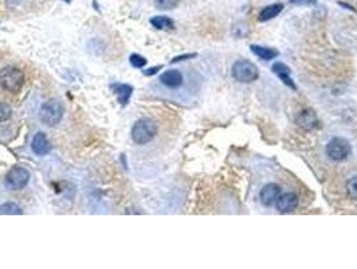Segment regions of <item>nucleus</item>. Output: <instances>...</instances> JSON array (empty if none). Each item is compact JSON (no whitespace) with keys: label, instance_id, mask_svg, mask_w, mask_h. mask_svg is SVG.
Masks as SVG:
<instances>
[{"label":"nucleus","instance_id":"6e6552de","mask_svg":"<svg viewBox=\"0 0 357 269\" xmlns=\"http://www.w3.org/2000/svg\"><path fill=\"white\" fill-rule=\"evenodd\" d=\"M183 74L180 73L176 69H171L167 70L164 73L160 76V82L163 83L164 86L169 89H178L183 85Z\"/></svg>","mask_w":357,"mask_h":269},{"label":"nucleus","instance_id":"423d86ee","mask_svg":"<svg viewBox=\"0 0 357 269\" xmlns=\"http://www.w3.org/2000/svg\"><path fill=\"white\" fill-rule=\"evenodd\" d=\"M30 181V172L23 167H14L5 175V183L12 190H20L26 187Z\"/></svg>","mask_w":357,"mask_h":269},{"label":"nucleus","instance_id":"aec40b11","mask_svg":"<svg viewBox=\"0 0 357 269\" xmlns=\"http://www.w3.org/2000/svg\"><path fill=\"white\" fill-rule=\"evenodd\" d=\"M131 64L133 68H137V69H141L144 68L145 65H146V59L144 57H141L139 54H132L131 55Z\"/></svg>","mask_w":357,"mask_h":269},{"label":"nucleus","instance_id":"9d476101","mask_svg":"<svg viewBox=\"0 0 357 269\" xmlns=\"http://www.w3.org/2000/svg\"><path fill=\"white\" fill-rule=\"evenodd\" d=\"M297 124L299 128H302L305 131H312L317 127L319 124V118L316 116V113L312 109H305L299 113L297 117Z\"/></svg>","mask_w":357,"mask_h":269},{"label":"nucleus","instance_id":"ddd939ff","mask_svg":"<svg viewBox=\"0 0 357 269\" xmlns=\"http://www.w3.org/2000/svg\"><path fill=\"white\" fill-rule=\"evenodd\" d=\"M114 88V93H116L118 101H120L121 105H126L129 103V98L132 96V92H133V88L131 85H126V83H117L113 86Z\"/></svg>","mask_w":357,"mask_h":269},{"label":"nucleus","instance_id":"6ab92c4d","mask_svg":"<svg viewBox=\"0 0 357 269\" xmlns=\"http://www.w3.org/2000/svg\"><path fill=\"white\" fill-rule=\"evenodd\" d=\"M155 4L160 10H172L178 4V0H155Z\"/></svg>","mask_w":357,"mask_h":269},{"label":"nucleus","instance_id":"1a4fd4ad","mask_svg":"<svg viewBox=\"0 0 357 269\" xmlns=\"http://www.w3.org/2000/svg\"><path fill=\"white\" fill-rule=\"evenodd\" d=\"M280 194V186H277L274 183H270V185H266V186L262 189L261 194H259V199H261L262 205L266 206V207H270V206H273L275 202H277Z\"/></svg>","mask_w":357,"mask_h":269},{"label":"nucleus","instance_id":"5701e85b","mask_svg":"<svg viewBox=\"0 0 357 269\" xmlns=\"http://www.w3.org/2000/svg\"><path fill=\"white\" fill-rule=\"evenodd\" d=\"M63 1H66V3H70V1H71V0H63Z\"/></svg>","mask_w":357,"mask_h":269},{"label":"nucleus","instance_id":"dca6fc26","mask_svg":"<svg viewBox=\"0 0 357 269\" xmlns=\"http://www.w3.org/2000/svg\"><path fill=\"white\" fill-rule=\"evenodd\" d=\"M150 25L159 30H171L174 29V20L168 16H155L150 19Z\"/></svg>","mask_w":357,"mask_h":269},{"label":"nucleus","instance_id":"7ed1b4c3","mask_svg":"<svg viewBox=\"0 0 357 269\" xmlns=\"http://www.w3.org/2000/svg\"><path fill=\"white\" fill-rule=\"evenodd\" d=\"M232 77L239 81V82H252L258 78V68L255 65L247 61V59H241V61H237L235 64L232 65L231 69Z\"/></svg>","mask_w":357,"mask_h":269},{"label":"nucleus","instance_id":"4468645a","mask_svg":"<svg viewBox=\"0 0 357 269\" xmlns=\"http://www.w3.org/2000/svg\"><path fill=\"white\" fill-rule=\"evenodd\" d=\"M284 10V4H281V3H275V4H271V5H267L265 7L263 10L261 11V14H259V22H267V20L273 19L275 16H278V15L282 12Z\"/></svg>","mask_w":357,"mask_h":269},{"label":"nucleus","instance_id":"4be33fe9","mask_svg":"<svg viewBox=\"0 0 357 269\" xmlns=\"http://www.w3.org/2000/svg\"><path fill=\"white\" fill-rule=\"evenodd\" d=\"M291 4L297 5H313L316 4L317 0H289Z\"/></svg>","mask_w":357,"mask_h":269},{"label":"nucleus","instance_id":"f03ea898","mask_svg":"<svg viewBox=\"0 0 357 269\" xmlns=\"http://www.w3.org/2000/svg\"><path fill=\"white\" fill-rule=\"evenodd\" d=\"M23 82L24 74L20 69L8 66L0 70V86L7 92H12V93L19 92L23 86Z\"/></svg>","mask_w":357,"mask_h":269},{"label":"nucleus","instance_id":"20e7f679","mask_svg":"<svg viewBox=\"0 0 357 269\" xmlns=\"http://www.w3.org/2000/svg\"><path fill=\"white\" fill-rule=\"evenodd\" d=\"M39 117L43 124L53 127L57 125L63 117V105L57 100H51L44 103L39 111Z\"/></svg>","mask_w":357,"mask_h":269},{"label":"nucleus","instance_id":"f3484780","mask_svg":"<svg viewBox=\"0 0 357 269\" xmlns=\"http://www.w3.org/2000/svg\"><path fill=\"white\" fill-rule=\"evenodd\" d=\"M22 214V209L16 203L7 202L0 206V215H19Z\"/></svg>","mask_w":357,"mask_h":269},{"label":"nucleus","instance_id":"f257e3e1","mask_svg":"<svg viewBox=\"0 0 357 269\" xmlns=\"http://www.w3.org/2000/svg\"><path fill=\"white\" fill-rule=\"evenodd\" d=\"M156 133H157V125L149 118H140L132 128V139L139 146H144L152 142Z\"/></svg>","mask_w":357,"mask_h":269},{"label":"nucleus","instance_id":"0eeeda50","mask_svg":"<svg viewBox=\"0 0 357 269\" xmlns=\"http://www.w3.org/2000/svg\"><path fill=\"white\" fill-rule=\"evenodd\" d=\"M298 205V198L294 192H285V194H280L278 199L275 202L277 210L280 213H290L293 211Z\"/></svg>","mask_w":357,"mask_h":269},{"label":"nucleus","instance_id":"2eb2a0df","mask_svg":"<svg viewBox=\"0 0 357 269\" xmlns=\"http://www.w3.org/2000/svg\"><path fill=\"white\" fill-rule=\"evenodd\" d=\"M251 51L255 54L256 57L263 59V61H271V59H274L275 57H278V54H280L275 49L265 47V46H256V44L251 46Z\"/></svg>","mask_w":357,"mask_h":269},{"label":"nucleus","instance_id":"412c9836","mask_svg":"<svg viewBox=\"0 0 357 269\" xmlns=\"http://www.w3.org/2000/svg\"><path fill=\"white\" fill-rule=\"evenodd\" d=\"M11 113H12V111H11L10 105L0 103V122L7 121L11 117Z\"/></svg>","mask_w":357,"mask_h":269},{"label":"nucleus","instance_id":"39448f33","mask_svg":"<svg viewBox=\"0 0 357 269\" xmlns=\"http://www.w3.org/2000/svg\"><path fill=\"white\" fill-rule=\"evenodd\" d=\"M326 154L332 160L343 161L351 154V144L343 137H334L326 146Z\"/></svg>","mask_w":357,"mask_h":269},{"label":"nucleus","instance_id":"f8f14e48","mask_svg":"<svg viewBox=\"0 0 357 269\" xmlns=\"http://www.w3.org/2000/svg\"><path fill=\"white\" fill-rule=\"evenodd\" d=\"M273 72H274V73L284 81V83H286L289 88L297 90V86H295L294 81H293V78L290 77V69L287 68L285 64H282V62H275V64L273 65Z\"/></svg>","mask_w":357,"mask_h":269},{"label":"nucleus","instance_id":"9b49d317","mask_svg":"<svg viewBox=\"0 0 357 269\" xmlns=\"http://www.w3.org/2000/svg\"><path fill=\"white\" fill-rule=\"evenodd\" d=\"M31 148L39 156H44V155H47L48 152L51 151V146H50L47 137H46L43 132H38L36 135H34L33 143H31Z\"/></svg>","mask_w":357,"mask_h":269},{"label":"nucleus","instance_id":"a211bd4d","mask_svg":"<svg viewBox=\"0 0 357 269\" xmlns=\"http://www.w3.org/2000/svg\"><path fill=\"white\" fill-rule=\"evenodd\" d=\"M347 192L348 195L351 196L352 199L357 201V176L351 178L347 183Z\"/></svg>","mask_w":357,"mask_h":269}]
</instances>
